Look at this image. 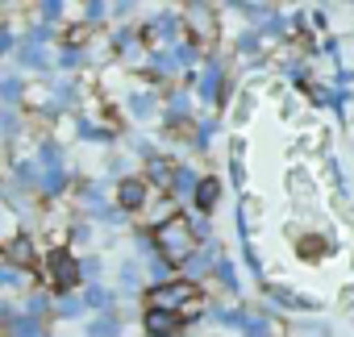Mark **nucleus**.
Instances as JSON below:
<instances>
[{
	"label": "nucleus",
	"mask_w": 354,
	"mask_h": 337,
	"mask_svg": "<svg viewBox=\"0 0 354 337\" xmlns=\"http://www.w3.org/2000/svg\"><path fill=\"white\" fill-rule=\"evenodd\" d=\"M75 279H80L75 258H71L67 250H55V254H50V283H55L59 291H67V287H75Z\"/></svg>",
	"instance_id": "obj_3"
},
{
	"label": "nucleus",
	"mask_w": 354,
	"mask_h": 337,
	"mask_svg": "<svg viewBox=\"0 0 354 337\" xmlns=\"http://www.w3.org/2000/svg\"><path fill=\"white\" fill-rule=\"evenodd\" d=\"M188 30H192V38L209 50V46L217 42V17H213V9H192V13H188Z\"/></svg>",
	"instance_id": "obj_4"
},
{
	"label": "nucleus",
	"mask_w": 354,
	"mask_h": 337,
	"mask_svg": "<svg viewBox=\"0 0 354 337\" xmlns=\"http://www.w3.org/2000/svg\"><path fill=\"white\" fill-rule=\"evenodd\" d=\"M196 196H201V204H205V209H209V204H213V200H217V184H213V180H205V184H201V192H196Z\"/></svg>",
	"instance_id": "obj_9"
},
{
	"label": "nucleus",
	"mask_w": 354,
	"mask_h": 337,
	"mask_svg": "<svg viewBox=\"0 0 354 337\" xmlns=\"http://www.w3.org/2000/svg\"><path fill=\"white\" fill-rule=\"evenodd\" d=\"M9 262L13 267H30L34 262V242L30 238H13L9 242Z\"/></svg>",
	"instance_id": "obj_7"
},
{
	"label": "nucleus",
	"mask_w": 354,
	"mask_h": 337,
	"mask_svg": "<svg viewBox=\"0 0 354 337\" xmlns=\"http://www.w3.org/2000/svg\"><path fill=\"white\" fill-rule=\"evenodd\" d=\"M304 250H308V258H317V254L325 250V242H321V238H304Z\"/></svg>",
	"instance_id": "obj_10"
},
{
	"label": "nucleus",
	"mask_w": 354,
	"mask_h": 337,
	"mask_svg": "<svg viewBox=\"0 0 354 337\" xmlns=\"http://www.w3.org/2000/svg\"><path fill=\"white\" fill-rule=\"evenodd\" d=\"M150 308H158V312H175V316H192L201 304H196V287L192 283H162V287H154L150 291Z\"/></svg>",
	"instance_id": "obj_2"
},
{
	"label": "nucleus",
	"mask_w": 354,
	"mask_h": 337,
	"mask_svg": "<svg viewBox=\"0 0 354 337\" xmlns=\"http://www.w3.org/2000/svg\"><path fill=\"white\" fill-rule=\"evenodd\" d=\"M146 188H150L146 180H121V188H117V200H121L125 209H142V204H146V196H150Z\"/></svg>",
	"instance_id": "obj_5"
},
{
	"label": "nucleus",
	"mask_w": 354,
	"mask_h": 337,
	"mask_svg": "<svg viewBox=\"0 0 354 337\" xmlns=\"http://www.w3.org/2000/svg\"><path fill=\"white\" fill-rule=\"evenodd\" d=\"M154 246L167 262H188L196 254V233L184 217H167L158 229H154Z\"/></svg>",
	"instance_id": "obj_1"
},
{
	"label": "nucleus",
	"mask_w": 354,
	"mask_h": 337,
	"mask_svg": "<svg viewBox=\"0 0 354 337\" xmlns=\"http://www.w3.org/2000/svg\"><path fill=\"white\" fill-rule=\"evenodd\" d=\"M150 171H154V180H162V184H171V175H175V171H171V162H162V158L150 162Z\"/></svg>",
	"instance_id": "obj_8"
},
{
	"label": "nucleus",
	"mask_w": 354,
	"mask_h": 337,
	"mask_svg": "<svg viewBox=\"0 0 354 337\" xmlns=\"http://www.w3.org/2000/svg\"><path fill=\"white\" fill-rule=\"evenodd\" d=\"M175 325H180V316H175V312H158V308H150V312H146V329H150L154 337L175 333Z\"/></svg>",
	"instance_id": "obj_6"
}]
</instances>
